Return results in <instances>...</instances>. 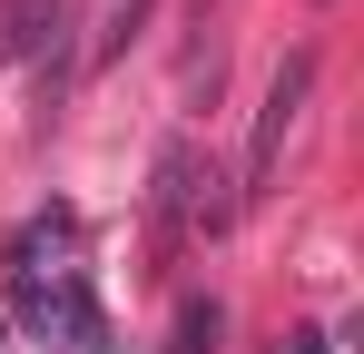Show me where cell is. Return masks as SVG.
Segmentation results:
<instances>
[{
    "instance_id": "3957f363",
    "label": "cell",
    "mask_w": 364,
    "mask_h": 354,
    "mask_svg": "<svg viewBox=\"0 0 364 354\" xmlns=\"http://www.w3.org/2000/svg\"><path fill=\"white\" fill-rule=\"evenodd\" d=\"M305 89H315V59L296 50L286 69H276V89H266V109H256V138H246V187H237V197H266V187H276V158H286V128H296Z\"/></svg>"
},
{
    "instance_id": "5b68a950",
    "label": "cell",
    "mask_w": 364,
    "mask_h": 354,
    "mask_svg": "<svg viewBox=\"0 0 364 354\" xmlns=\"http://www.w3.org/2000/svg\"><path fill=\"white\" fill-rule=\"evenodd\" d=\"M217 335H227V315H217V295H187V305H178V335H168L158 354H217Z\"/></svg>"
},
{
    "instance_id": "277c9868",
    "label": "cell",
    "mask_w": 364,
    "mask_h": 354,
    "mask_svg": "<svg viewBox=\"0 0 364 354\" xmlns=\"http://www.w3.org/2000/svg\"><path fill=\"white\" fill-rule=\"evenodd\" d=\"M60 20H69V0H0V59L40 50V40H50Z\"/></svg>"
},
{
    "instance_id": "7a4b0ae2",
    "label": "cell",
    "mask_w": 364,
    "mask_h": 354,
    "mask_svg": "<svg viewBox=\"0 0 364 354\" xmlns=\"http://www.w3.org/2000/svg\"><path fill=\"white\" fill-rule=\"evenodd\" d=\"M207 187H217V177H207ZM207 187H197V148H187V138H168V148H158V187H148V236H158V266H178V246H187V207H207V227L227 217Z\"/></svg>"
},
{
    "instance_id": "8992f818",
    "label": "cell",
    "mask_w": 364,
    "mask_h": 354,
    "mask_svg": "<svg viewBox=\"0 0 364 354\" xmlns=\"http://www.w3.org/2000/svg\"><path fill=\"white\" fill-rule=\"evenodd\" d=\"M138 20H148V0H109V30H99V50H89V59H109L119 40H138Z\"/></svg>"
},
{
    "instance_id": "6da1fadb",
    "label": "cell",
    "mask_w": 364,
    "mask_h": 354,
    "mask_svg": "<svg viewBox=\"0 0 364 354\" xmlns=\"http://www.w3.org/2000/svg\"><path fill=\"white\" fill-rule=\"evenodd\" d=\"M0 286H10V315L30 325V335H50V345H79L99 354L109 345V315H99V295H89V266H40L20 236H10V256H0Z\"/></svg>"
},
{
    "instance_id": "52a82bcc",
    "label": "cell",
    "mask_w": 364,
    "mask_h": 354,
    "mask_svg": "<svg viewBox=\"0 0 364 354\" xmlns=\"http://www.w3.org/2000/svg\"><path fill=\"white\" fill-rule=\"evenodd\" d=\"M286 354H325V335H296V345H286Z\"/></svg>"
}]
</instances>
